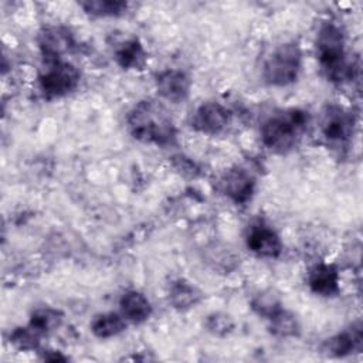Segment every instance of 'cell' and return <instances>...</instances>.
Returning <instances> with one entry per match:
<instances>
[{
    "mask_svg": "<svg viewBox=\"0 0 363 363\" xmlns=\"http://www.w3.org/2000/svg\"><path fill=\"white\" fill-rule=\"evenodd\" d=\"M130 135L145 143L169 146L176 140V126L167 109L157 101H139L128 113Z\"/></svg>",
    "mask_w": 363,
    "mask_h": 363,
    "instance_id": "cell-1",
    "label": "cell"
},
{
    "mask_svg": "<svg viewBox=\"0 0 363 363\" xmlns=\"http://www.w3.org/2000/svg\"><path fill=\"white\" fill-rule=\"evenodd\" d=\"M316 55L328 79L349 81L353 77V64L347 60L345 33L335 21H323L316 34Z\"/></svg>",
    "mask_w": 363,
    "mask_h": 363,
    "instance_id": "cell-2",
    "label": "cell"
},
{
    "mask_svg": "<svg viewBox=\"0 0 363 363\" xmlns=\"http://www.w3.org/2000/svg\"><path fill=\"white\" fill-rule=\"evenodd\" d=\"M308 123V112L302 109L278 111L262 122L259 129L261 142L274 153H288L302 139Z\"/></svg>",
    "mask_w": 363,
    "mask_h": 363,
    "instance_id": "cell-3",
    "label": "cell"
},
{
    "mask_svg": "<svg viewBox=\"0 0 363 363\" xmlns=\"http://www.w3.org/2000/svg\"><path fill=\"white\" fill-rule=\"evenodd\" d=\"M302 68V51L294 41H286L274 47L262 64V78L272 86H286L294 84Z\"/></svg>",
    "mask_w": 363,
    "mask_h": 363,
    "instance_id": "cell-4",
    "label": "cell"
},
{
    "mask_svg": "<svg viewBox=\"0 0 363 363\" xmlns=\"http://www.w3.org/2000/svg\"><path fill=\"white\" fill-rule=\"evenodd\" d=\"M81 79L78 68L68 61H58L40 75L38 85L43 95L48 99L61 98L77 89Z\"/></svg>",
    "mask_w": 363,
    "mask_h": 363,
    "instance_id": "cell-5",
    "label": "cell"
},
{
    "mask_svg": "<svg viewBox=\"0 0 363 363\" xmlns=\"http://www.w3.org/2000/svg\"><path fill=\"white\" fill-rule=\"evenodd\" d=\"M353 115L339 105H329L320 119V132L332 145H345L353 133Z\"/></svg>",
    "mask_w": 363,
    "mask_h": 363,
    "instance_id": "cell-6",
    "label": "cell"
},
{
    "mask_svg": "<svg viewBox=\"0 0 363 363\" xmlns=\"http://www.w3.org/2000/svg\"><path fill=\"white\" fill-rule=\"evenodd\" d=\"M38 47L47 62L52 64L64 61L62 58L74 50L75 40L68 28L51 26L43 28L38 34Z\"/></svg>",
    "mask_w": 363,
    "mask_h": 363,
    "instance_id": "cell-7",
    "label": "cell"
},
{
    "mask_svg": "<svg viewBox=\"0 0 363 363\" xmlns=\"http://www.w3.org/2000/svg\"><path fill=\"white\" fill-rule=\"evenodd\" d=\"M231 122L230 111L216 101L203 102L193 113L191 128L204 135H218Z\"/></svg>",
    "mask_w": 363,
    "mask_h": 363,
    "instance_id": "cell-8",
    "label": "cell"
},
{
    "mask_svg": "<svg viewBox=\"0 0 363 363\" xmlns=\"http://www.w3.org/2000/svg\"><path fill=\"white\" fill-rule=\"evenodd\" d=\"M245 244L251 252L262 258H277L282 252L281 237L264 221L252 223L248 227Z\"/></svg>",
    "mask_w": 363,
    "mask_h": 363,
    "instance_id": "cell-9",
    "label": "cell"
},
{
    "mask_svg": "<svg viewBox=\"0 0 363 363\" xmlns=\"http://www.w3.org/2000/svg\"><path fill=\"white\" fill-rule=\"evenodd\" d=\"M220 189L235 204H245L254 194L255 177L250 170L235 166L224 172Z\"/></svg>",
    "mask_w": 363,
    "mask_h": 363,
    "instance_id": "cell-10",
    "label": "cell"
},
{
    "mask_svg": "<svg viewBox=\"0 0 363 363\" xmlns=\"http://www.w3.org/2000/svg\"><path fill=\"white\" fill-rule=\"evenodd\" d=\"M156 88L163 99L173 104H180L187 99L191 88V81L184 71L169 68L157 74Z\"/></svg>",
    "mask_w": 363,
    "mask_h": 363,
    "instance_id": "cell-11",
    "label": "cell"
},
{
    "mask_svg": "<svg viewBox=\"0 0 363 363\" xmlns=\"http://www.w3.org/2000/svg\"><path fill=\"white\" fill-rule=\"evenodd\" d=\"M363 345V329L362 323H352L349 328L343 329L337 335L332 336L323 343V350L332 356H347L352 353H359Z\"/></svg>",
    "mask_w": 363,
    "mask_h": 363,
    "instance_id": "cell-12",
    "label": "cell"
},
{
    "mask_svg": "<svg viewBox=\"0 0 363 363\" xmlns=\"http://www.w3.org/2000/svg\"><path fill=\"white\" fill-rule=\"evenodd\" d=\"M339 271L332 264H316L308 274V285L311 291L320 296H335L340 289Z\"/></svg>",
    "mask_w": 363,
    "mask_h": 363,
    "instance_id": "cell-13",
    "label": "cell"
},
{
    "mask_svg": "<svg viewBox=\"0 0 363 363\" xmlns=\"http://www.w3.org/2000/svg\"><path fill=\"white\" fill-rule=\"evenodd\" d=\"M119 308L122 316L133 323H142L152 315V305L147 296L136 289L123 292L119 299Z\"/></svg>",
    "mask_w": 363,
    "mask_h": 363,
    "instance_id": "cell-14",
    "label": "cell"
},
{
    "mask_svg": "<svg viewBox=\"0 0 363 363\" xmlns=\"http://www.w3.org/2000/svg\"><path fill=\"white\" fill-rule=\"evenodd\" d=\"M169 302L174 309L187 311L194 308L203 298L200 289L191 282L179 278L169 285Z\"/></svg>",
    "mask_w": 363,
    "mask_h": 363,
    "instance_id": "cell-15",
    "label": "cell"
},
{
    "mask_svg": "<svg viewBox=\"0 0 363 363\" xmlns=\"http://www.w3.org/2000/svg\"><path fill=\"white\" fill-rule=\"evenodd\" d=\"M115 60L125 69H142L146 64V51L138 38H130L116 47Z\"/></svg>",
    "mask_w": 363,
    "mask_h": 363,
    "instance_id": "cell-16",
    "label": "cell"
},
{
    "mask_svg": "<svg viewBox=\"0 0 363 363\" xmlns=\"http://www.w3.org/2000/svg\"><path fill=\"white\" fill-rule=\"evenodd\" d=\"M126 329V319L122 313L106 312L95 316L91 322L92 333L99 339H108L122 333Z\"/></svg>",
    "mask_w": 363,
    "mask_h": 363,
    "instance_id": "cell-17",
    "label": "cell"
},
{
    "mask_svg": "<svg viewBox=\"0 0 363 363\" xmlns=\"http://www.w3.org/2000/svg\"><path fill=\"white\" fill-rule=\"evenodd\" d=\"M206 259L213 269H217L221 272L233 271L240 261L238 255L228 245L220 244V242H214L207 248Z\"/></svg>",
    "mask_w": 363,
    "mask_h": 363,
    "instance_id": "cell-18",
    "label": "cell"
},
{
    "mask_svg": "<svg viewBox=\"0 0 363 363\" xmlns=\"http://www.w3.org/2000/svg\"><path fill=\"white\" fill-rule=\"evenodd\" d=\"M269 330L274 336L278 337H295L299 335V322L294 313L285 311L284 308L279 309L274 316L269 319Z\"/></svg>",
    "mask_w": 363,
    "mask_h": 363,
    "instance_id": "cell-19",
    "label": "cell"
},
{
    "mask_svg": "<svg viewBox=\"0 0 363 363\" xmlns=\"http://www.w3.org/2000/svg\"><path fill=\"white\" fill-rule=\"evenodd\" d=\"M81 7L95 17H118L126 13L128 3L121 0H88L82 1Z\"/></svg>",
    "mask_w": 363,
    "mask_h": 363,
    "instance_id": "cell-20",
    "label": "cell"
},
{
    "mask_svg": "<svg viewBox=\"0 0 363 363\" xmlns=\"http://www.w3.org/2000/svg\"><path fill=\"white\" fill-rule=\"evenodd\" d=\"M62 322V313L51 306H43L33 312L30 318V325L37 329L43 336L54 329H57Z\"/></svg>",
    "mask_w": 363,
    "mask_h": 363,
    "instance_id": "cell-21",
    "label": "cell"
},
{
    "mask_svg": "<svg viewBox=\"0 0 363 363\" xmlns=\"http://www.w3.org/2000/svg\"><path fill=\"white\" fill-rule=\"evenodd\" d=\"M251 308L258 316L269 319L279 309H282V305L278 295H275L272 291H262L252 298Z\"/></svg>",
    "mask_w": 363,
    "mask_h": 363,
    "instance_id": "cell-22",
    "label": "cell"
},
{
    "mask_svg": "<svg viewBox=\"0 0 363 363\" xmlns=\"http://www.w3.org/2000/svg\"><path fill=\"white\" fill-rule=\"evenodd\" d=\"M43 335L34 329L30 323L23 328H17L10 335V342L21 350H33L40 345Z\"/></svg>",
    "mask_w": 363,
    "mask_h": 363,
    "instance_id": "cell-23",
    "label": "cell"
},
{
    "mask_svg": "<svg viewBox=\"0 0 363 363\" xmlns=\"http://www.w3.org/2000/svg\"><path fill=\"white\" fill-rule=\"evenodd\" d=\"M206 328L210 333H213L216 336H225L234 329V320L227 313L214 312L207 316Z\"/></svg>",
    "mask_w": 363,
    "mask_h": 363,
    "instance_id": "cell-24",
    "label": "cell"
}]
</instances>
